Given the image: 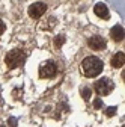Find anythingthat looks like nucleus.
<instances>
[{
    "instance_id": "nucleus-9",
    "label": "nucleus",
    "mask_w": 125,
    "mask_h": 127,
    "mask_svg": "<svg viewBox=\"0 0 125 127\" xmlns=\"http://www.w3.org/2000/svg\"><path fill=\"white\" fill-rule=\"evenodd\" d=\"M124 62H125V55H124L122 52L116 53V55L112 58V65H113L115 68H121V67H124Z\"/></svg>"
},
{
    "instance_id": "nucleus-12",
    "label": "nucleus",
    "mask_w": 125,
    "mask_h": 127,
    "mask_svg": "<svg viewBox=\"0 0 125 127\" xmlns=\"http://www.w3.org/2000/svg\"><path fill=\"white\" fill-rule=\"evenodd\" d=\"M93 107H95V109H101L103 107V101L100 98H97L95 101H93Z\"/></svg>"
},
{
    "instance_id": "nucleus-15",
    "label": "nucleus",
    "mask_w": 125,
    "mask_h": 127,
    "mask_svg": "<svg viewBox=\"0 0 125 127\" xmlns=\"http://www.w3.org/2000/svg\"><path fill=\"white\" fill-rule=\"evenodd\" d=\"M9 126H11V127H17V120H15V118H11V120H9Z\"/></svg>"
},
{
    "instance_id": "nucleus-2",
    "label": "nucleus",
    "mask_w": 125,
    "mask_h": 127,
    "mask_svg": "<svg viewBox=\"0 0 125 127\" xmlns=\"http://www.w3.org/2000/svg\"><path fill=\"white\" fill-rule=\"evenodd\" d=\"M24 59H26L24 52L20 50V49H15V50H11V52L6 55V59H5V61H6V65H8L9 68H17V67L23 65Z\"/></svg>"
},
{
    "instance_id": "nucleus-13",
    "label": "nucleus",
    "mask_w": 125,
    "mask_h": 127,
    "mask_svg": "<svg viewBox=\"0 0 125 127\" xmlns=\"http://www.w3.org/2000/svg\"><path fill=\"white\" fill-rule=\"evenodd\" d=\"M105 114H107L108 117H112V115H115V114H116V107H108V109L105 110Z\"/></svg>"
},
{
    "instance_id": "nucleus-7",
    "label": "nucleus",
    "mask_w": 125,
    "mask_h": 127,
    "mask_svg": "<svg viewBox=\"0 0 125 127\" xmlns=\"http://www.w3.org/2000/svg\"><path fill=\"white\" fill-rule=\"evenodd\" d=\"M93 11H95V14L100 18H104V20L108 18V9H107V6L104 3H97L95 8H93Z\"/></svg>"
},
{
    "instance_id": "nucleus-14",
    "label": "nucleus",
    "mask_w": 125,
    "mask_h": 127,
    "mask_svg": "<svg viewBox=\"0 0 125 127\" xmlns=\"http://www.w3.org/2000/svg\"><path fill=\"white\" fill-rule=\"evenodd\" d=\"M3 32H5V23H3L2 20H0V36L3 35Z\"/></svg>"
},
{
    "instance_id": "nucleus-3",
    "label": "nucleus",
    "mask_w": 125,
    "mask_h": 127,
    "mask_svg": "<svg viewBox=\"0 0 125 127\" xmlns=\"http://www.w3.org/2000/svg\"><path fill=\"white\" fill-rule=\"evenodd\" d=\"M113 88H115V85H113V82L110 80V79H100V80L95 82V91L100 95L110 94L113 91Z\"/></svg>"
},
{
    "instance_id": "nucleus-1",
    "label": "nucleus",
    "mask_w": 125,
    "mask_h": 127,
    "mask_svg": "<svg viewBox=\"0 0 125 127\" xmlns=\"http://www.w3.org/2000/svg\"><path fill=\"white\" fill-rule=\"evenodd\" d=\"M82 71L86 77H97L103 71V61L97 56H89L82 62Z\"/></svg>"
},
{
    "instance_id": "nucleus-10",
    "label": "nucleus",
    "mask_w": 125,
    "mask_h": 127,
    "mask_svg": "<svg viewBox=\"0 0 125 127\" xmlns=\"http://www.w3.org/2000/svg\"><path fill=\"white\" fill-rule=\"evenodd\" d=\"M63 42H65V38L62 36V35L56 36V39H54V44H56V47H57V49H60V47L63 45Z\"/></svg>"
},
{
    "instance_id": "nucleus-5",
    "label": "nucleus",
    "mask_w": 125,
    "mask_h": 127,
    "mask_svg": "<svg viewBox=\"0 0 125 127\" xmlns=\"http://www.w3.org/2000/svg\"><path fill=\"white\" fill-rule=\"evenodd\" d=\"M47 11V5L42 3V2H38V3H33V5H30L29 8V15L32 18H39L41 15H44Z\"/></svg>"
},
{
    "instance_id": "nucleus-11",
    "label": "nucleus",
    "mask_w": 125,
    "mask_h": 127,
    "mask_svg": "<svg viewBox=\"0 0 125 127\" xmlns=\"http://www.w3.org/2000/svg\"><path fill=\"white\" fill-rule=\"evenodd\" d=\"M82 97H83L84 100H89V98H90V89H89V88H83V89H82Z\"/></svg>"
},
{
    "instance_id": "nucleus-8",
    "label": "nucleus",
    "mask_w": 125,
    "mask_h": 127,
    "mask_svg": "<svg viewBox=\"0 0 125 127\" xmlns=\"http://www.w3.org/2000/svg\"><path fill=\"white\" fill-rule=\"evenodd\" d=\"M110 35H112V38H113L116 42L122 41V39H124V29H122V26H115V27L110 30Z\"/></svg>"
},
{
    "instance_id": "nucleus-4",
    "label": "nucleus",
    "mask_w": 125,
    "mask_h": 127,
    "mask_svg": "<svg viewBox=\"0 0 125 127\" xmlns=\"http://www.w3.org/2000/svg\"><path fill=\"white\" fill-rule=\"evenodd\" d=\"M57 73V65L54 62H45L41 65L39 68V77L41 79H50V77H54Z\"/></svg>"
},
{
    "instance_id": "nucleus-6",
    "label": "nucleus",
    "mask_w": 125,
    "mask_h": 127,
    "mask_svg": "<svg viewBox=\"0 0 125 127\" xmlns=\"http://www.w3.org/2000/svg\"><path fill=\"white\" fill-rule=\"evenodd\" d=\"M87 45H89V49L98 52V50H104V49H105V41H104V38L95 35V36H90V38H89Z\"/></svg>"
}]
</instances>
